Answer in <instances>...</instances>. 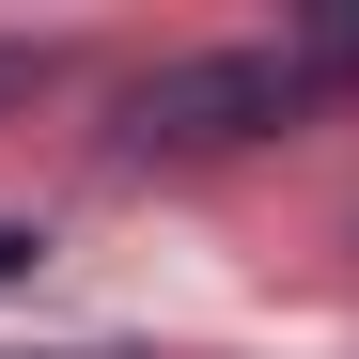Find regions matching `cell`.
I'll list each match as a JSON object with an SVG mask.
<instances>
[{
    "instance_id": "7a4b0ae2",
    "label": "cell",
    "mask_w": 359,
    "mask_h": 359,
    "mask_svg": "<svg viewBox=\"0 0 359 359\" xmlns=\"http://www.w3.org/2000/svg\"><path fill=\"white\" fill-rule=\"evenodd\" d=\"M32 250H47V234H32V219H0V281H32Z\"/></svg>"
},
{
    "instance_id": "6da1fadb",
    "label": "cell",
    "mask_w": 359,
    "mask_h": 359,
    "mask_svg": "<svg viewBox=\"0 0 359 359\" xmlns=\"http://www.w3.org/2000/svg\"><path fill=\"white\" fill-rule=\"evenodd\" d=\"M328 94H359V32H250V47H203V63H156L126 94V156H219V141H266Z\"/></svg>"
},
{
    "instance_id": "3957f363",
    "label": "cell",
    "mask_w": 359,
    "mask_h": 359,
    "mask_svg": "<svg viewBox=\"0 0 359 359\" xmlns=\"http://www.w3.org/2000/svg\"><path fill=\"white\" fill-rule=\"evenodd\" d=\"M32 79H47V47H0V109H16V94H32Z\"/></svg>"
}]
</instances>
